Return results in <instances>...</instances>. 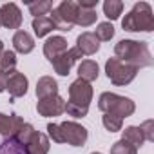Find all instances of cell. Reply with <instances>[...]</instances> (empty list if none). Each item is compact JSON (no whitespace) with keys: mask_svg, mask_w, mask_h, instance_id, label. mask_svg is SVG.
I'll list each match as a JSON object with an SVG mask.
<instances>
[{"mask_svg":"<svg viewBox=\"0 0 154 154\" xmlns=\"http://www.w3.org/2000/svg\"><path fill=\"white\" fill-rule=\"evenodd\" d=\"M114 58H118L123 63H129L136 69L141 67H150L154 63V58L150 54V49L147 42H138V40H120L114 45Z\"/></svg>","mask_w":154,"mask_h":154,"instance_id":"cell-1","label":"cell"},{"mask_svg":"<svg viewBox=\"0 0 154 154\" xmlns=\"http://www.w3.org/2000/svg\"><path fill=\"white\" fill-rule=\"evenodd\" d=\"M122 27L125 31L131 33H150L154 31V15H152V8L147 2H136L132 6V9L125 15V18L122 20Z\"/></svg>","mask_w":154,"mask_h":154,"instance_id":"cell-2","label":"cell"},{"mask_svg":"<svg viewBox=\"0 0 154 154\" xmlns=\"http://www.w3.org/2000/svg\"><path fill=\"white\" fill-rule=\"evenodd\" d=\"M98 109L103 114H114L118 118H127L132 116L136 111V105L131 98L114 94V93H102L98 98Z\"/></svg>","mask_w":154,"mask_h":154,"instance_id":"cell-3","label":"cell"},{"mask_svg":"<svg viewBox=\"0 0 154 154\" xmlns=\"http://www.w3.org/2000/svg\"><path fill=\"white\" fill-rule=\"evenodd\" d=\"M76 15H78V4L72 2V0H63V2H60L56 8H53V13H51L49 18L53 22L54 29L71 31L74 27Z\"/></svg>","mask_w":154,"mask_h":154,"instance_id":"cell-4","label":"cell"},{"mask_svg":"<svg viewBox=\"0 0 154 154\" xmlns=\"http://www.w3.org/2000/svg\"><path fill=\"white\" fill-rule=\"evenodd\" d=\"M105 74L107 78L114 84V85H129L138 74V69L129 65V63H123L120 62L118 58H109L105 62Z\"/></svg>","mask_w":154,"mask_h":154,"instance_id":"cell-5","label":"cell"},{"mask_svg":"<svg viewBox=\"0 0 154 154\" xmlns=\"http://www.w3.org/2000/svg\"><path fill=\"white\" fill-rule=\"evenodd\" d=\"M91 102H93V87H91L89 82L78 78V80H74L69 85V102L67 103H72V105L89 109Z\"/></svg>","mask_w":154,"mask_h":154,"instance_id":"cell-6","label":"cell"},{"mask_svg":"<svg viewBox=\"0 0 154 154\" xmlns=\"http://www.w3.org/2000/svg\"><path fill=\"white\" fill-rule=\"evenodd\" d=\"M58 125H60V131H62L63 143H69L72 147H84L85 145V141L89 138V132L84 125L76 123V122H62Z\"/></svg>","mask_w":154,"mask_h":154,"instance_id":"cell-7","label":"cell"},{"mask_svg":"<svg viewBox=\"0 0 154 154\" xmlns=\"http://www.w3.org/2000/svg\"><path fill=\"white\" fill-rule=\"evenodd\" d=\"M36 111L40 116L44 118H54V116H60L62 112H65V100L58 94L54 96H49V98H42L38 100L36 103Z\"/></svg>","mask_w":154,"mask_h":154,"instance_id":"cell-8","label":"cell"},{"mask_svg":"<svg viewBox=\"0 0 154 154\" xmlns=\"http://www.w3.org/2000/svg\"><path fill=\"white\" fill-rule=\"evenodd\" d=\"M84 54L76 49V47H71V49H67L65 53H62L60 56H56L51 63H53V67H54V71L60 74V76H67L69 74V71H71V67L78 62L80 58H82Z\"/></svg>","mask_w":154,"mask_h":154,"instance_id":"cell-9","label":"cell"},{"mask_svg":"<svg viewBox=\"0 0 154 154\" xmlns=\"http://www.w3.org/2000/svg\"><path fill=\"white\" fill-rule=\"evenodd\" d=\"M0 26H4L6 29H18L22 26V11L15 2L0 8Z\"/></svg>","mask_w":154,"mask_h":154,"instance_id":"cell-10","label":"cell"},{"mask_svg":"<svg viewBox=\"0 0 154 154\" xmlns=\"http://www.w3.org/2000/svg\"><path fill=\"white\" fill-rule=\"evenodd\" d=\"M27 87H29V82H27V76L24 72H11L8 76V84H6V91L9 93L11 98H20L27 93Z\"/></svg>","mask_w":154,"mask_h":154,"instance_id":"cell-11","label":"cell"},{"mask_svg":"<svg viewBox=\"0 0 154 154\" xmlns=\"http://www.w3.org/2000/svg\"><path fill=\"white\" fill-rule=\"evenodd\" d=\"M24 123L26 122L18 114H4V112H0V134H2L4 138H13Z\"/></svg>","mask_w":154,"mask_h":154,"instance_id":"cell-12","label":"cell"},{"mask_svg":"<svg viewBox=\"0 0 154 154\" xmlns=\"http://www.w3.org/2000/svg\"><path fill=\"white\" fill-rule=\"evenodd\" d=\"M74 47L78 49L82 54L91 56V54H96V53H98L100 42H98V38H96L91 31H85V33H82L78 38H76V45H74Z\"/></svg>","mask_w":154,"mask_h":154,"instance_id":"cell-13","label":"cell"},{"mask_svg":"<svg viewBox=\"0 0 154 154\" xmlns=\"http://www.w3.org/2000/svg\"><path fill=\"white\" fill-rule=\"evenodd\" d=\"M69 47H67V40L63 36H51L45 40L44 44V54L49 62H53L56 56H60L62 53H65Z\"/></svg>","mask_w":154,"mask_h":154,"instance_id":"cell-14","label":"cell"},{"mask_svg":"<svg viewBox=\"0 0 154 154\" xmlns=\"http://www.w3.org/2000/svg\"><path fill=\"white\" fill-rule=\"evenodd\" d=\"M49 147H51L49 138L44 132L35 131V134L31 136L29 143L26 145V152L27 154H47L49 152Z\"/></svg>","mask_w":154,"mask_h":154,"instance_id":"cell-15","label":"cell"},{"mask_svg":"<svg viewBox=\"0 0 154 154\" xmlns=\"http://www.w3.org/2000/svg\"><path fill=\"white\" fill-rule=\"evenodd\" d=\"M13 47L17 53H22V54H29L33 49H35V40L33 36L27 33V31H17L15 36H13Z\"/></svg>","mask_w":154,"mask_h":154,"instance_id":"cell-16","label":"cell"},{"mask_svg":"<svg viewBox=\"0 0 154 154\" xmlns=\"http://www.w3.org/2000/svg\"><path fill=\"white\" fill-rule=\"evenodd\" d=\"M58 94V84L53 76H42V78L36 82V96L38 100L42 98H49Z\"/></svg>","mask_w":154,"mask_h":154,"instance_id":"cell-17","label":"cell"},{"mask_svg":"<svg viewBox=\"0 0 154 154\" xmlns=\"http://www.w3.org/2000/svg\"><path fill=\"white\" fill-rule=\"evenodd\" d=\"M100 74V67L94 60H82V63L78 65V78L85 80V82H94Z\"/></svg>","mask_w":154,"mask_h":154,"instance_id":"cell-18","label":"cell"},{"mask_svg":"<svg viewBox=\"0 0 154 154\" xmlns=\"http://www.w3.org/2000/svg\"><path fill=\"white\" fill-rule=\"evenodd\" d=\"M33 29H35V35L38 38H44L54 29V26H53L49 17H38V18H33Z\"/></svg>","mask_w":154,"mask_h":154,"instance_id":"cell-19","label":"cell"},{"mask_svg":"<svg viewBox=\"0 0 154 154\" xmlns=\"http://www.w3.org/2000/svg\"><path fill=\"white\" fill-rule=\"evenodd\" d=\"M123 141H127V143H131L132 147H141L143 143H145V138H143V134H141V131H140V127H136V125H131V127H127L125 131H123V138H122Z\"/></svg>","mask_w":154,"mask_h":154,"instance_id":"cell-20","label":"cell"},{"mask_svg":"<svg viewBox=\"0 0 154 154\" xmlns=\"http://www.w3.org/2000/svg\"><path fill=\"white\" fill-rule=\"evenodd\" d=\"M0 154H27L26 147L20 145L15 138H4L0 140Z\"/></svg>","mask_w":154,"mask_h":154,"instance_id":"cell-21","label":"cell"},{"mask_svg":"<svg viewBox=\"0 0 154 154\" xmlns=\"http://www.w3.org/2000/svg\"><path fill=\"white\" fill-rule=\"evenodd\" d=\"M98 15H96V9H82L78 8V15H76V22L74 26H80V27H89L96 22Z\"/></svg>","mask_w":154,"mask_h":154,"instance_id":"cell-22","label":"cell"},{"mask_svg":"<svg viewBox=\"0 0 154 154\" xmlns=\"http://www.w3.org/2000/svg\"><path fill=\"white\" fill-rule=\"evenodd\" d=\"M123 11V2L120 0H105L103 2V15L109 20H118Z\"/></svg>","mask_w":154,"mask_h":154,"instance_id":"cell-23","label":"cell"},{"mask_svg":"<svg viewBox=\"0 0 154 154\" xmlns=\"http://www.w3.org/2000/svg\"><path fill=\"white\" fill-rule=\"evenodd\" d=\"M15 67H17L15 51H4L0 54V69H2L6 74H11V72H15Z\"/></svg>","mask_w":154,"mask_h":154,"instance_id":"cell-24","label":"cell"},{"mask_svg":"<svg viewBox=\"0 0 154 154\" xmlns=\"http://www.w3.org/2000/svg\"><path fill=\"white\" fill-rule=\"evenodd\" d=\"M93 35L98 38V42H109L114 36V26L111 22H100Z\"/></svg>","mask_w":154,"mask_h":154,"instance_id":"cell-25","label":"cell"},{"mask_svg":"<svg viewBox=\"0 0 154 154\" xmlns=\"http://www.w3.org/2000/svg\"><path fill=\"white\" fill-rule=\"evenodd\" d=\"M27 8L31 11V15L35 18L38 17H45L51 9H53V2H49V0H40V2H27Z\"/></svg>","mask_w":154,"mask_h":154,"instance_id":"cell-26","label":"cell"},{"mask_svg":"<svg viewBox=\"0 0 154 154\" xmlns=\"http://www.w3.org/2000/svg\"><path fill=\"white\" fill-rule=\"evenodd\" d=\"M102 123H103V127L109 132H118L123 127V120L118 118V116H114V114H103L102 116Z\"/></svg>","mask_w":154,"mask_h":154,"instance_id":"cell-27","label":"cell"},{"mask_svg":"<svg viewBox=\"0 0 154 154\" xmlns=\"http://www.w3.org/2000/svg\"><path fill=\"white\" fill-rule=\"evenodd\" d=\"M33 134H35V127H33L31 123H24L13 138H15L20 145H24V147H26V145L29 143V140H31V136H33Z\"/></svg>","mask_w":154,"mask_h":154,"instance_id":"cell-28","label":"cell"},{"mask_svg":"<svg viewBox=\"0 0 154 154\" xmlns=\"http://www.w3.org/2000/svg\"><path fill=\"white\" fill-rule=\"evenodd\" d=\"M111 154H138V149L132 147L131 143L120 140V141L112 143V147H111Z\"/></svg>","mask_w":154,"mask_h":154,"instance_id":"cell-29","label":"cell"},{"mask_svg":"<svg viewBox=\"0 0 154 154\" xmlns=\"http://www.w3.org/2000/svg\"><path fill=\"white\" fill-rule=\"evenodd\" d=\"M152 127H154V122L152 120H147V122H143L140 125V131H141L145 141H154V129Z\"/></svg>","mask_w":154,"mask_h":154,"instance_id":"cell-30","label":"cell"},{"mask_svg":"<svg viewBox=\"0 0 154 154\" xmlns=\"http://www.w3.org/2000/svg\"><path fill=\"white\" fill-rule=\"evenodd\" d=\"M47 134L53 141L56 143H63V138H62V131H60V125L58 123H47Z\"/></svg>","mask_w":154,"mask_h":154,"instance_id":"cell-31","label":"cell"},{"mask_svg":"<svg viewBox=\"0 0 154 154\" xmlns=\"http://www.w3.org/2000/svg\"><path fill=\"white\" fill-rule=\"evenodd\" d=\"M78 8H82V9H96V6H98V0H78Z\"/></svg>","mask_w":154,"mask_h":154,"instance_id":"cell-32","label":"cell"},{"mask_svg":"<svg viewBox=\"0 0 154 154\" xmlns=\"http://www.w3.org/2000/svg\"><path fill=\"white\" fill-rule=\"evenodd\" d=\"M8 76L9 74H6L2 69H0V93H4L6 91V84H8Z\"/></svg>","mask_w":154,"mask_h":154,"instance_id":"cell-33","label":"cell"},{"mask_svg":"<svg viewBox=\"0 0 154 154\" xmlns=\"http://www.w3.org/2000/svg\"><path fill=\"white\" fill-rule=\"evenodd\" d=\"M2 53H4V42L0 40V54H2Z\"/></svg>","mask_w":154,"mask_h":154,"instance_id":"cell-34","label":"cell"},{"mask_svg":"<svg viewBox=\"0 0 154 154\" xmlns=\"http://www.w3.org/2000/svg\"><path fill=\"white\" fill-rule=\"evenodd\" d=\"M91 154H102V152H91Z\"/></svg>","mask_w":154,"mask_h":154,"instance_id":"cell-35","label":"cell"}]
</instances>
